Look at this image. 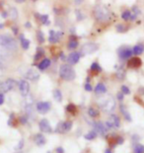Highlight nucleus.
I'll list each match as a JSON object with an SVG mask.
<instances>
[{
    "label": "nucleus",
    "mask_w": 144,
    "mask_h": 153,
    "mask_svg": "<svg viewBox=\"0 0 144 153\" xmlns=\"http://www.w3.org/2000/svg\"><path fill=\"white\" fill-rule=\"evenodd\" d=\"M117 53H119V57L122 60H127L129 59L130 57L132 56V50L129 48H126V47H122L117 51Z\"/></svg>",
    "instance_id": "6e6552de"
},
{
    "label": "nucleus",
    "mask_w": 144,
    "mask_h": 153,
    "mask_svg": "<svg viewBox=\"0 0 144 153\" xmlns=\"http://www.w3.org/2000/svg\"><path fill=\"white\" fill-rule=\"evenodd\" d=\"M101 107L105 113H112L116 109L117 103L113 97H109V98L104 100V102L101 104Z\"/></svg>",
    "instance_id": "39448f33"
},
{
    "label": "nucleus",
    "mask_w": 144,
    "mask_h": 153,
    "mask_svg": "<svg viewBox=\"0 0 144 153\" xmlns=\"http://www.w3.org/2000/svg\"><path fill=\"white\" fill-rule=\"evenodd\" d=\"M90 70L92 71V72H94V73H100V72H102V67H101V65L98 62H93L92 64H91V67H90Z\"/></svg>",
    "instance_id": "a878e982"
},
{
    "label": "nucleus",
    "mask_w": 144,
    "mask_h": 153,
    "mask_svg": "<svg viewBox=\"0 0 144 153\" xmlns=\"http://www.w3.org/2000/svg\"><path fill=\"white\" fill-rule=\"evenodd\" d=\"M132 53L135 55H140L144 53V45L143 44H137L132 48Z\"/></svg>",
    "instance_id": "5701e85b"
},
{
    "label": "nucleus",
    "mask_w": 144,
    "mask_h": 153,
    "mask_svg": "<svg viewBox=\"0 0 144 153\" xmlns=\"http://www.w3.org/2000/svg\"><path fill=\"white\" fill-rule=\"evenodd\" d=\"M4 101H5L4 95H3V93H0V106L4 104Z\"/></svg>",
    "instance_id": "de8ad7c7"
},
{
    "label": "nucleus",
    "mask_w": 144,
    "mask_h": 153,
    "mask_svg": "<svg viewBox=\"0 0 144 153\" xmlns=\"http://www.w3.org/2000/svg\"><path fill=\"white\" fill-rule=\"evenodd\" d=\"M116 29H117V32H119V33H125V32L128 30V27L124 24H117Z\"/></svg>",
    "instance_id": "473e14b6"
},
{
    "label": "nucleus",
    "mask_w": 144,
    "mask_h": 153,
    "mask_svg": "<svg viewBox=\"0 0 144 153\" xmlns=\"http://www.w3.org/2000/svg\"><path fill=\"white\" fill-rule=\"evenodd\" d=\"M133 153H144V145L137 143L133 148Z\"/></svg>",
    "instance_id": "e433bc0d"
},
{
    "label": "nucleus",
    "mask_w": 144,
    "mask_h": 153,
    "mask_svg": "<svg viewBox=\"0 0 144 153\" xmlns=\"http://www.w3.org/2000/svg\"><path fill=\"white\" fill-rule=\"evenodd\" d=\"M131 11H129V10H125V11H123L122 12V20L123 21H130V18H131Z\"/></svg>",
    "instance_id": "f704fd0d"
},
{
    "label": "nucleus",
    "mask_w": 144,
    "mask_h": 153,
    "mask_svg": "<svg viewBox=\"0 0 144 153\" xmlns=\"http://www.w3.org/2000/svg\"><path fill=\"white\" fill-rule=\"evenodd\" d=\"M83 2H84V0H75V4H76V5H80V4H82Z\"/></svg>",
    "instance_id": "3c124183"
},
{
    "label": "nucleus",
    "mask_w": 144,
    "mask_h": 153,
    "mask_svg": "<svg viewBox=\"0 0 144 153\" xmlns=\"http://www.w3.org/2000/svg\"><path fill=\"white\" fill-rule=\"evenodd\" d=\"M78 45H79V43H78L76 37H75V36H71L69 39V42H68V44H67L68 50H75L76 48H78Z\"/></svg>",
    "instance_id": "412c9836"
},
{
    "label": "nucleus",
    "mask_w": 144,
    "mask_h": 153,
    "mask_svg": "<svg viewBox=\"0 0 144 153\" xmlns=\"http://www.w3.org/2000/svg\"><path fill=\"white\" fill-rule=\"evenodd\" d=\"M8 15L13 21H16L18 18V10L15 7H10L8 10Z\"/></svg>",
    "instance_id": "393cba45"
},
{
    "label": "nucleus",
    "mask_w": 144,
    "mask_h": 153,
    "mask_svg": "<svg viewBox=\"0 0 144 153\" xmlns=\"http://www.w3.org/2000/svg\"><path fill=\"white\" fill-rule=\"evenodd\" d=\"M55 150H56V153H64V149L62 147H57Z\"/></svg>",
    "instance_id": "8fccbe9b"
},
{
    "label": "nucleus",
    "mask_w": 144,
    "mask_h": 153,
    "mask_svg": "<svg viewBox=\"0 0 144 153\" xmlns=\"http://www.w3.org/2000/svg\"><path fill=\"white\" fill-rule=\"evenodd\" d=\"M19 90H20V93L23 97H27L29 95V92H30V84L27 80L23 79L19 82Z\"/></svg>",
    "instance_id": "9b49d317"
},
{
    "label": "nucleus",
    "mask_w": 144,
    "mask_h": 153,
    "mask_svg": "<svg viewBox=\"0 0 144 153\" xmlns=\"http://www.w3.org/2000/svg\"><path fill=\"white\" fill-rule=\"evenodd\" d=\"M139 92L141 93V94H144V88H140V89H139Z\"/></svg>",
    "instance_id": "4d7b16f0"
},
{
    "label": "nucleus",
    "mask_w": 144,
    "mask_h": 153,
    "mask_svg": "<svg viewBox=\"0 0 144 153\" xmlns=\"http://www.w3.org/2000/svg\"><path fill=\"white\" fill-rule=\"evenodd\" d=\"M122 92L124 94V95H129V94H130V89L127 86L122 85Z\"/></svg>",
    "instance_id": "79ce46f5"
},
{
    "label": "nucleus",
    "mask_w": 144,
    "mask_h": 153,
    "mask_svg": "<svg viewBox=\"0 0 144 153\" xmlns=\"http://www.w3.org/2000/svg\"><path fill=\"white\" fill-rule=\"evenodd\" d=\"M44 55H45V51H44V48H37V53H36L35 56H34L35 61L41 60V58L44 57Z\"/></svg>",
    "instance_id": "bb28decb"
},
{
    "label": "nucleus",
    "mask_w": 144,
    "mask_h": 153,
    "mask_svg": "<svg viewBox=\"0 0 144 153\" xmlns=\"http://www.w3.org/2000/svg\"><path fill=\"white\" fill-rule=\"evenodd\" d=\"M48 153H50V152H48Z\"/></svg>",
    "instance_id": "e2e57ef3"
},
{
    "label": "nucleus",
    "mask_w": 144,
    "mask_h": 153,
    "mask_svg": "<svg viewBox=\"0 0 144 153\" xmlns=\"http://www.w3.org/2000/svg\"><path fill=\"white\" fill-rule=\"evenodd\" d=\"M24 76H25L26 79L34 81V82H36V81H38L39 79H40V73H39V71L34 69V68H30V69H28L24 73Z\"/></svg>",
    "instance_id": "9d476101"
},
{
    "label": "nucleus",
    "mask_w": 144,
    "mask_h": 153,
    "mask_svg": "<svg viewBox=\"0 0 144 153\" xmlns=\"http://www.w3.org/2000/svg\"><path fill=\"white\" fill-rule=\"evenodd\" d=\"M28 119H29V117L27 115H25V116H21L20 118L18 119V120L20 122L21 125H26V123H28Z\"/></svg>",
    "instance_id": "a19ab883"
},
{
    "label": "nucleus",
    "mask_w": 144,
    "mask_h": 153,
    "mask_svg": "<svg viewBox=\"0 0 144 153\" xmlns=\"http://www.w3.org/2000/svg\"><path fill=\"white\" fill-rule=\"evenodd\" d=\"M34 141L38 146H44L45 143H47V138L45 137L44 134L42 133H37L34 136Z\"/></svg>",
    "instance_id": "f3484780"
},
{
    "label": "nucleus",
    "mask_w": 144,
    "mask_h": 153,
    "mask_svg": "<svg viewBox=\"0 0 144 153\" xmlns=\"http://www.w3.org/2000/svg\"><path fill=\"white\" fill-rule=\"evenodd\" d=\"M16 123H17V118L15 117V114H11L8 120V126H12V128H15Z\"/></svg>",
    "instance_id": "2f4dec72"
},
{
    "label": "nucleus",
    "mask_w": 144,
    "mask_h": 153,
    "mask_svg": "<svg viewBox=\"0 0 144 153\" xmlns=\"http://www.w3.org/2000/svg\"><path fill=\"white\" fill-rule=\"evenodd\" d=\"M80 57H81V55L79 53H77V51H73V53H71L69 55H68L66 60L68 61V63L69 64L73 65V64H76L78 61L80 60Z\"/></svg>",
    "instance_id": "2eb2a0df"
},
{
    "label": "nucleus",
    "mask_w": 144,
    "mask_h": 153,
    "mask_svg": "<svg viewBox=\"0 0 144 153\" xmlns=\"http://www.w3.org/2000/svg\"><path fill=\"white\" fill-rule=\"evenodd\" d=\"M94 17L97 21L101 23H106L112 19V14H111V11L106 6L99 4L95 6L94 8Z\"/></svg>",
    "instance_id": "f257e3e1"
},
{
    "label": "nucleus",
    "mask_w": 144,
    "mask_h": 153,
    "mask_svg": "<svg viewBox=\"0 0 144 153\" xmlns=\"http://www.w3.org/2000/svg\"><path fill=\"white\" fill-rule=\"evenodd\" d=\"M0 45L5 48L9 51H16L18 50V45L16 40L7 34L0 35Z\"/></svg>",
    "instance_id": "f03ea898"
},
{
    "label": "nucleus",
    "mask_w": 144,
    "mask_h": 153,
    "mask_svg": "<svg viewBox=\"0 0 144 153\" xmlns=\"http://www.w3.org/2000/svg\"><path fill=\"white\" fill-rule=\"evenodd\" d=\"M37 40H38V42L40 44H44L45 42V35H44V33L41 31V30H39L38 32H37Z\"/></svg>",
    "instance_id": "c9c22d12"
},
{
    "label": "nucleus",
    "mask_w": 144,
    "mask_h": 153,
    "mask_svg": "<svg viewBox=\"0 0 144 153\" xmlns=\"http://www.w3.org/2000/svg\"><path fill=\"white\" fill-rule=\"evenodd\" d=\"M39 128H40L41 131L45 132V133H50L52 131V128L50 126V123L48 122L47 119H42L39 123Z\"/></svg>",
    "instance_id": "4468645a"
},
{
    "label": "nucleus",
    "mask_w": 144,
    "mask_h": 153,
    "mask_svg": "<svg viewBox=\"0 0 144 153\" xmlns=\"http://www.w3.org/2000/svg\"><path fill=\"white\" fill-rule=\"evenodd\" d=\"M72 126H73V123L71 120H65V122H61L57 125L56 128H55V131L57 133H64V132H68L72 128Z\"/></svg>",
    "instance_id": "0eeeda50"
},
{
    "label": "nucleus",
    "mask_w": 144,
    "mask_h": 153,
    "mask_svg": "<svg viewBox=\"0 0 144 153\" xmlns=\"http://www.w3.org/2000/svg\"><path fill=\"white\" fill-rule=\"evenodd\" d=\"M94 91H95V93L98 94V95H102V94H105L107 92V87H106V85H105L104 83L100 82V83H98L96 85Z\"/></svg>",
    "instance_id": "4be33fe9"
},
{
    "label": "nucleus",
    "mask_w": 144,
    "mask_h": 153,
    "mask_svg": "<svg viewBox=\"0 0 144 153\" xmlns=\"http://www.w3.org/2000/svg\"><path fill=\"white\" fill-rule=\"evenodd\" d=\"M105 153H113V152L111 149H106V150H105Z\"/></svg>",
    "instance_id": "5fc2aeb1"
},
{
    "label": "nucleus",
    "mask_w": 144,
    "mask_h": 153,
    "mask_svg": "<svg viewBox=\"0 0 144 153\" xmlns=\"http://www.w3.org/2000/svg\"><path fill=\"white\" fill-rule=\"evenodd\" d=\"M66 111L71 115H76L77 114V107L74 104H68L66 106Z\"/></svg>",
    "instance_id": "c85d7f7f"
},
{
    "label": "nucleus",
    "mask_w": 144,
    "mask_h": 153,
    "mask_svg": "<svg viewBox=\"0 0 144 153\" xmlns=\"http://www.w3.org/2000/svg\"><path fill=\"white\" fill-rule=\"evenodd\" d=\"M94 128H95V131H97V133H100V134H106V132L108 131V129L106 128V125L102 122H97L94 123Z\"/></svg>",
    "instance_id": "dca6fc26"
},
{
    "label": "nucleus",
    "mask_w": 144,
    "mask_h": 153,
    "mask_svg": "<svg viewBox=\"0 0 144 153\" xmlns=\"http://www.w3.org/2000/svg\"><path fill=\"white\" fill-rule=\"evenodd\" d=\"M85 90H86L87 92H91V91L93 90V87L89 82H86V84H85Z\"/></svg>",
    "instance_id": "c03bdc74"
},
{
    "label": "nucleus",
    "mask_w": 144,
    "mask_h": 153,
    "mask_svg": "<svg viewBox=\"0 0 144 153\" xmlns=\"http://www.w3.org/2000/svg\"><path fill=\"white\" fill-rule=\"evenodd\" d=\"M21 45L23 48V50H29V48H30V41L28 40V39H23L21 40Z\"/></svg>",
    "instance_id": "4c0bfd02"
},
{
    "label": "nucleus",
    "mask_w": 144,
    "mask_h": 153,
    "mask_svg": "<svg viewBox=\"0 0 144 153\" xmlns=\"http://www.w3.org/2000/svg\"><path fill=\"white\" fill-rule=\"evenodd\" d=\"M25 26H26V28L30 29V28H31V23H30V22H27V23L25 24Z\"/></svg>",
    "instance_id": "864d4df0"
},
{
    "label": "nucleus",
    "mask_w": 144,
    "mask_h": 153,
    "mask_svg": "<svg viewBox=\"0 0 144 153\" xmlns=\"http://www.w3.org/2000/svg\"><path fill=\"white\" fill-rule=\"evenodd\" d=\"M25 1H26V0H16V2H17V3H23Z\"/></svg>",
    "instance_id": "6e6d98bb"
},
{
    "label": "nucleus",
    "mask_w": 144,
    "mask_h": 153,
    "mask_svg": "<svg viewBox=\"0 0 144 153\" xmlns=\"http://www.w3.org/2000/svg\"><path fill=\"white\" fill-rule=\"evenodd\" d=\"M51 108V104L50 102H39L37 104V111L42 115H45L50 112Z\"/></svg>",
    "instance_id": "f8f14e48"
},
{
    "label": "nucleus",
    "mask_w": 144,
    "mask_h": 153,
    "mask_svg": "<svg viewBox=\"0 0 144 153\" xmlns=\"http://www.w3.org/2000/svg\"><path fill=\"white\" fill-rule=\"evenodd\" d=\"M126 65L128 68H132V69H136V68H139L142 65V60L140 59L139 57L134 56V57H130L128 60H127Z\"/></svg>",
    "instance_id": "ddd939ff"
},
{
    "label": "nucleus",
    "mask_w": 144,
    "mask_h": 153,
    "mask_svg": "<svg viewBox=\"0 0 144 153\" xmlns=\"http://www.w3.org/2000/svg\"><path fill=\"white\" fill-rule=\"evenodd\" d=\"M16 85H17V81L12 79V78H9V79L1 83V85H0V93H7L9 91L14 89Z\"/></svg>",
    "instance_id": "423d86ee"
},
{
    "label": "nucleus",
    "mask_w": 144,
    "mask_h": 153,
    "mask_svg": "<svg viewBox=\"0 0 144 153\" xmlns=\"http://www.w3.org/2000/svg\"><path fill=\"white\" fill-rule=\"evenodd\" d=\"M109 122L111 123V125L113 126V128H120V118L117 115H111Z\"/></svg>",
    "instance_id": "6ab92c4d"
},
{
    "label": "nucleus",
    "mask_w": 144,
    "mask_h": 153,
    "mask_svg": "<svg viewBox=\"0 0 144 153\" xmlns=\"http://www.w3.org/2000/svg\"><path fill=\"white\" fill-rule=\"evenodd\" d=\"M10 53H11V51H7L5 48H3V47L0 45V60L3 61V60L9 58V56H10Z\"/></svg>",
    "instance_id": "b1692460"
},
{
    "label": "nucleus",
    "mask_w": 144,
    "mask_h": 153,
    "mask_svg": "<svg viewBox=\"0 0 144 153\" xmlns=\"http://www.w3.org/2000/svg\"><path fill=\"white\" fill-rule=\"evenodd\" d=\"M50 63H51V61L50 58H44V59H42L40 61V63L38 64V68L41 71H44L50 66Z\"/></svg>",
    "instance_id": "a211bd4d"
},
{
    "label": "nucleus",
    "mask_w": 144,
    "mask_h": 153,
    "mask_svg": "<svg viewBox=\"0 0 144 153\" xmlns=\"http://www.w3.org/2000/svg\"><path fill=\"white\" fill-rule=\"evenodd\" d=\"M116 76L119 80H123L124 78H125V71H124V69H122V68H120V69L117 71Z\"/></svg>",
    "instance_id": "72a5a7b5"
},
{
    "label": "nucleus",
    "mask_w": 144,
    "mask_h": 153,
    "mask_svg": "<svg viewBox=\"0 0 144 153\" xmlns=\"http://www.w3.org/2000/svg\"><path fill=\"white\" fill-rule=\"evenodd\" d=\"M40 20H41V23H42V24L45 26L50 25V20H48V15H41Z\"/></svg>",
    "instance_id": "58836bf2"
},
{
    "label": "nucleus",
    "mask_w": 144,
    "mask_h": 153,
    "mask_svg": "<svg viewBox=\"0 0 144 153\" xmlns=\"http://www.w3.org/2000/svg\"><path fill=\"white\" fill-rule=\"evenodd\" d=\"M63 32H55L53 30H51L50 32V37H48V42L51 44H57L59 43L60 40L62 39V37H63Z\"/></svg>",
    "instance_id": "1a4fd4ad"
},
{
    "label": "nucleus",
    "mask_w": 144,
    "mask_h": 153,
    "mask_svg": "<svg viewBox=\"0 0 144 153\" xmlns=\"http://www.w3.org/2000/svg\"><path fill=\"white\" fill-rule=\"evenodd\" d=\"M98 50H99V45H97L95 43H86L82 45L79 53L81 56H84V55H89V54L96 53Z\"/></svg>",
    "instance_id": "20e7f679"
},
{
    "label": "nucleus",
    "mask_w": 144,
    "mask_h": 153,
    "mask_svg": "<svg viewBox=\"0 0 144 153\" xmlns=\"http://www.w3.org/2000/svg\"><path fill=\"white\" fill-rule=\"evenodd\" d=\"M60 59H61V60H65V59H67V58L65 57V55H64V53H60Z\"/></svg>",
    "instance_id": "603ef678"
},
{
    "label": "nucleus",
    "mask_w": 144,
    "mask_h": 153,
    "mask_svg": "<svg viewBox=\"0 0 144 153\" xmlns=\"http://www.w3.org/2000/svg\"><path fill=\"white\" fill-rule=\"evenodd\" d=\"M3 28H4V24L1 23V24H0V29H3Z\"/></svg>",
    "instance_id": "bf43d9fd"
},
{
    "label": "nucleus",
    "mask_w": 144,
    "mask_h": 153,
    "mask_svg": "<svg viewBox=\"0 0 144 153\" xmlns=\"http://www.w3.org/2000/svg\"><path fill=\"white\" fill-rule=\"evenodd\" d=\"M3 5H4V2H3V1H0V7H1V9H2V7H3Z\"/></svg>",
    "instance_id": "13d9d810"
},
{
    "label": "nucleus",
    "mask_w": 144,
    "mask_h": 153,
    "mask_svg": "<svg viewBox=\"0 0 144 153\" xmlns=\"http://www.w3.org/2000/svg\"><path fill=\"white\" fill-rule=\"evenodd\" d=\"M23 146H24V140H23V139H21V140L19 141L18 145H16V147H15V150H16V151L22 150V149H23Z\"/></svg>",
    "instance_id": "37998d69"
},
{
    "label": "nucleus",
    "mask_w": 144,
    "mask_h": 153,
    "mask_svg": "<svg viewBox=\"0 0 144 153\" xmlns=\"http://www.w3.org/2000/svg\"><path fill=\"white\" fill-rule=\"evenodd\" d=\"M53 98L54 100L56 101V102H61L62 101V93H61V91L59 89H55L53 91Z\"/></svg>",
    "instance_id": "c756f323"
},
{
    "label": "nucleus",
    "mask_w": 144,
    "mask_h": 153,
    "mask_svg": "<svg viewBox=\"0 0 144 153\" xmlns=\"http://www.w3.org/2000/svg\"><path fill=\"white\" fill-rule=\"evenodd\" d=\"M97 135H98V133L96 131H91L88 132L87 134H85L84 137H85V139H88V140H93V139L97 137Z\"/></svg>",
    "instance_id": "7c9ffc66"
},
{
    "label": "nucleus",
    "mask_w": 144,
    "mask_h": 153,
    "mask_svg": "<svg viewBox=\"0 0 144 153\" xmlns=\"http://www.w3.org/2000/svg\"><path fill=\"white\" fill-rule=\"evenodd\" d=\"M1 16H2V17L3 18H7L8 17V11H4V10H2L1 11Z\"/></svg>",
    "instance_id": "09e8293b"
},
{
    "label": "nucleus",
    "mask_w": 144,
    "mask_h": 153,
    "mask_svg": "<svg viewBox=\"0 0 144 153\" xmlns=\"http://www.w3.org/2000/svg\"><path fill=\"white\" fill-rule=\"evenodd\" d=\"M88 115H89L91 118H97V117H99L100 112L97 109L93 108V107H90V108L88 109Z\"/></svg>",
    "instance_id": "cd10ccee"
},
{
    "label": "nucleus",
    "mask_w": 144,
    "mask_h": 153,
    "mask_svg": "<svg viewBox=\"0 0 144 153\" xmlns=\"http://www.w3.org/2000/svg\"><path fill=\"white\" fill-rule=\"evenodd\" d=\"M12 31H13V33H14V35L17 36L18 33H19V28L17 27V26H12Z\"/></svg>",
    "instance_id": "a18cd8bd"
},
{
    "label": "nucleus",
    "mask_w": 144,
    "mask_h": 153,
    "mask_svg": "<svg viewBox=\"0 0 144 153\" xmlns=\"http://www.w3.org/2000/svg\"><path fill=\"white\" fill-rule=\"evenodd\" d=\"M123 95L124 94L122 93V92H119L117 94V100L119 101H122L123 100Z\"/></svg>",
    "instance_id": "49530a36"
},
{
    "label": "nucleus",
    "mask_w": 144,
    "mask_h": 153,
    "mask_svg": "<svg viewBox=\"0 0 144 153\" xmlns=\"http://www.w3.org/2000/svg\"><path fill=\"white\" fill-rule=\"evenodd\" d=\"M75 14H76L77 21H82L83 19L85 18V16L83 15V13L81 10H76V11H75Z\"/></svg>",
    "instance_id": "ea45409f"
},
{
    "label": "nucleus",
    "mask_w": 144,
    "mask_h": 153,
    "mask_svg": "<svg viewBox=\"0 0 144 153\" xmlns=\"http://www.w3.org/2000/svg\"><path fill=\"white\" fill-rule=\"evenodd\" d=\"M59 76L65 81H72L76 77V72L70 64H62L59 67Z\"/></svg>",
    "instance_id": "7ed1b4c3"
},
{
    "label": "nucleus",
    "mask_w": 144,
    "mask_h": 153,
    "mask_svg": "<svg viewBox=\"0 0 144 153\" xmlns=\"http://www.w3.org/2000/svg\"><path fill=\"white\" fill-rule=\"evenodd\" d=\"M0 85H1V82H0Z\"/></svg>",
    "instance_id": "680f3d73"
},
{
    "label": "nucleus",
    "mask_w": 144,
    "mask_h": 153,
    "mask_svg": "<svg viewBox=\"0 0 144 153\" xmlns=\"http://www.w3.org/2000/svg\"><path fill=\"white\" fill-rule=\"evenodd\" d=\"M33 1H37V0H33Z\"/></svg>",
    "instance_id": "052dcab7"
},
{
    "label": "nucleus",
    "mask_w": 144,
    "mask_h": 153,
    "mask_svg": "<svg viewBox=\"0 0 144 153\" xmlns=\"http://www.w3.org/2000/svg\"><path fill=\"white\" fill-rule=\"evenodd\" d=\"M120 113H122V115L123 116V118L125 119L127 122H131L132 120V118H131V116H130V114H129V112L127 111V109H126V107L124 106V105H120Z\"/></svg>",
    "instance_id": "aec40b11"
}]
</instances>
